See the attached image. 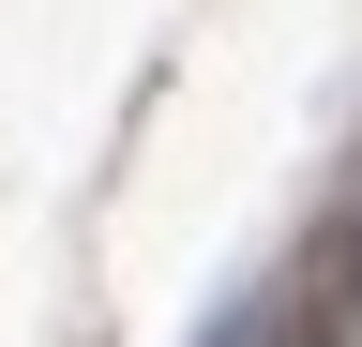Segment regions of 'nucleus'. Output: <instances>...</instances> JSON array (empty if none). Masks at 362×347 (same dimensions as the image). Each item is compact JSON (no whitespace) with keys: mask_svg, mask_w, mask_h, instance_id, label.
Wrapping results in <instances>:
<instances>
[{"mask_svg":"<svg viewBox=\"0 0 362 347\" xmlns=\"http://www.w3.org/2000/svg\"><path fill=\"white\" fill-rule=\"evenodd\" d=\"M272 347H332V317L317 302H272Z\"/></svg>","mask_w":362,"mask_h":347,"instance_id":"f257e3e1","label":"nucleus"},{"mask_svg":"<svg viewBox=\"0 0 362 347\" xmlns=\"http://www.w3.org/2000/svg\"><path fill=\"white\" fill-rule=\"evenodd\" d=\"M211 347H272V317H226V332H211Z\"/></svg>","mask_w":362,"mask_h":347,"instance_id":"f03ea898","label":"nucleus"}]
</instances>
